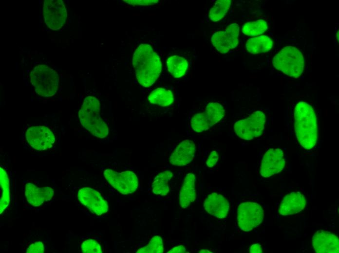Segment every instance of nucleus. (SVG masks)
Listing matches in <instances>:
<instances>
[{
	"instance_id": "obj_27",
	"label": "nucleus",
	"mask_w": 339,
	"mask_h": 253,
	"mask_svg": "<svg viewBox=\"0 0 339 253\" xmlns=\"http://www.w3.org/2000/svg\"><path fill=\"white\" fill-rule=\"evenodd\" d=\"M267 29V23L263 19L246 22L242 28V32L244 35L250 36L261 35L265 32Z\"/></svg>"
},
{
	"instance_id": "obj_2",
	"label": "nucleus",
	"mask_w": 339,
	"mask_h": 253,
	"mask_svg": "<svg viewBox=\"0 0 339 253\" xmlns=\"http://www.w3.org/2000/svg\"><path fill=\"white\" fill-rule=\"evenodd\" d=\"M297 139L305 149H312L318 137L317 118L312 107L305 102H299L294 113Z\"/></svg>"
},
{
	"instance_id": "obj_7",
	"label": "nucleus",
	"mask_w": 339,
	"mask_h": 253,
	"mask_svg": "<svg viewBox=\"0 0 339 253\" xmlns=\"http://www.w3.org/2000/svg\"><path fill=\"white\" fill-rule=\"evenodd\" d=\"M265 122V114L257 110L247 118L237 121L234 124V131L241 139L250 140L262 134Z\"/></svg>"
},
{
	"instance_id": "obj_8",
	"label": "nucleus",
	"mask_w": 339,
	"mask_h": 253,
	"mask_svg": "<svg viewBox=\"0 0 339 253\" xmlns=\"http://www.w3.org/2000/svg\"><path fill=\"white\" fill-rule=\"evenodd\" d=\"M223 106L218 103H208L203 112L195 114L191 120L192 129L200 133L208 130L219 122L225 115Z\"/></svg>"
},
{
	"instance_id": "obj_11",
	"label": "nucleus",
	"mask_w": 339,
	"mask_h": 253,
	"mask_svg": "<svg viewBox=\"0 0 339 253\" xmlns=\"http://www.w3.org/2000/svg\"><path fill=\"white\" fill-rule=\"evenodd\" d=\"M77 196L80 203L95 215L101 216L108 211L107 201L94 189L83 187L78 191Z\"/></svg>"
},
{
	"instance_id": "obj_22",
	"label": "nucleus",
	"mask_w": 339,
	"mask_h": 253,
	"mask_svg": "<svg viewBox=\"0 0 339 253\" xmlns=\"http://www.w3.org/2000/svg\"><path fill=\"white\" fill-rule=\"evenodd\" d=\"M172 176L173 173L170 170L159 173L152 183V192L161 196L167 195L170 191L169 181Z\"/></svg>"
},
{
	"instance_id": "obj_30",
	"label": "nucleus",
	"mask_w": 339,
	"mask_h": 253,
	"mask_svg": "<svg viewBox=\"0 0 339 253\" xmlns=\"http://www.w3.org/2000/svg\"><path fill=\"white\" fill-rule=\"evenodd\" d=\"M44 252V245L40 241L35 242L30 244L26 251L27 253H43Z\"/></svg>"
},
{
	"instance_id": "obj_21",
	"label": "nucleus",
	"mask_w": 339,
	"mask_h": 253,
	"mask_svg": "<svg viewBox=\"0 0 339 253\" xmlns=\"http://www.w3.org/2000/svg\"><path fill=\"white\" fill-rule=\"evenodd\" d=\"M273 47V41L266 35L249 38L246 43L247 51L252 54H258L270 51Z\"/></svg>"
},
{
	"instance_id": "obj_33",
	"label": "nucleus",
	"mask_w": 339,
	"mask_h": 253,
	"mask_svg": "<svg viewBox=\"0 0 339 253\" xmlns=\"http://www.w3.org/2000/svg\"><path fill=\"white\" fill-rule=\"evenodd\" d=\"M186 253L185 247L183 245H179L173 247L170 249L167 253Z\"/></svg>"
},
{
	"instance_id": "obj_9",
	"label": "nucleus",
	"mask_w": 339,
	"mask_h": 253,
	"mask_svg": "<svg viewBox=\"0 0 339 253\" xmlns=\"http://www.w3.org/2000/svg\"><path fill=\"white\" fill-rule=\"evenodd\" d=\"M103 174L107 181L121 194H132L138 188L137 177L131 171L118 172L107 169L104 171Z\"/></svg>"
},
{
	"instance_id": "obj_20",
	"label": "nucleus",
	"mask_w": 339,
	"mask_h": 253,
	"mask_svg": "<svg viewBox=\"0 0 339 253\" xmlns=\"http://www.w3.org/2000/svg\"><path fill=\"white\" fill-rule=\"evenodd\" d=\"M196 177L192 173L186 174L179 193V202L183 208H187L196 199Z\"/></svg>"
},
{
	"instance_id": "obj_19",
	"label": "nucleus",
	"mask_w": 339,
	"mask_h": 253,
	"mask_svg": "<svg viewBox=\"0 0 339 253\" xmlns=\"http://www.w3.org/2000/svg\"><path fill=\"white\" fill-rule=\"evenodd\" d=\"M305 205V196L299 192H293L283 197L278 212L282 216L293 215L302 211Z\"/></svg>"
},
{
	"instance_id": "obj_4",
	"label": "nucleus",
	"mask_w": 339,
	"mask_h": 253,
	"mask_svg": "<svg viewBox=\"0 0 339 253\" xmlns=\"http://www.w3.org/2000/svg\"><path fill=\"white\" fill-rule=\"evenodd\" d=\"M272 64L278 71L290 77L298 78L303 71L304 58L297 48L287 46L274 55Z\"/></svg>"
},
{
	"instance_id": "obj_3",
	"label": "nucleus",
	"mask_w": 339,
	"mask_h": 253,
	"mask_svg": "<svg viewBox=\"0 0 339 253\" xmlns=\"http://www.w3.org/2000/svg\"><path fill=\"white\" fill-rule=\"evenodd\" d=\"M78 114L81 125L93 135L104 138L108 135L109 129L101 117L100 104L96 98L86 97Z\"/></svg>"
},
{
	"instance_id": "obj_28",
	"label": "nucleus",
	"mask_w": 339,
	"mask_h": 253,
	"mask_svg": "<svg viewBox=\"0 0 339 253\" xmlns=\"http://www.w3.org/2000/svg\"><path fill=\"white\" fill-rule=\"evenodd\" d=\"M164 248L162 238L158 235L152 237L145 246L139 249L137 253H162Z\"/></svg>"
},
{
	"instance_id": "obj_13",
	"label": "nucleus",
	"mask_w": 339,
	"mask_h": 253,
	"mask_svg": "<svg viewBox=\"0 0 339 253\" xmlns=\"http://www.w3.org/2000/svg\"><path fill=\"white\" fill-rule=\"evenodd\" d=\"M25 136L30 146L39 151L50 149L55 142V137L52 131L42 126L29 127L26 131Z\"/></svg>"
},
{
	"instance_id": "obj_24",
	"label": "nucleus",
	"mask_w": 339,
	"mask_h": 253,
	"mask_svg": "<svg viewBox=\"0 0 339 253\" xmlns=\"http://www.w3.org/2000/svg\"><path fill=\"white\" fill-rule=\"evenodd\" d=\"M149 102L153 104L166 107L171 105L174 101L172 92L163 88L154 90L149 95Z\"/></svg>"
},
{
	"instance_id": "obj_32",
	"label": "nucleus",
	"mask_w": 339,
	"mask_h": 253,
	"mask_svg": "<svg viewBox=\"0 0 339 253\" xmlns=\"http://www.w3.org/2000/svg\"><path fill=\"white\" fill-rule=\"evenodd\" d=\"M219 160V155L216 151H212L209 154L207 162V165L208 167L214 166L217 163Z\"/></svg>"
},
{
	"instance_id": "obj_35",
	"label": "nucleus",
	"mask_w": 339,
	"mask_h": 253,
	"mask_svg": "<svg viewBox=\"0 0 339 253\" xmlns=\"http://www.w3.org/2000/svg\"><path fill=\"white\" fill-rule=\"evenodd\" d=\"M199 253H212V252H210V251H209L208 250H206V249L200 250Z\"/></svg>"
},
{
	"instance_id": "obj_18",
	"label": "nucleus",
	"mask_w": 339,
	"mask_h": 253,
	"mask_svg": "<svg viewBox=\"0 0 339 253\" xmlns=\"http://www.w3.org/2000/svg\"><path fill=\"white\" fill-rule=\"evenodd\" d=\"M24 194L29 204L38 207L50 200L54 196V191L48 186L41 187L28 182L25 186Z\"/></svg>"
},
{
	"instance_id": "obj_14",
	"label": "nucleus",
	"mask_w": 339,
	"mask_h": 253,
	"mask_svg": "<svg viewBox=\"0 0 339 253\" xmlns=\"http://www.w3.org/2000/svg\"><path fill=\"white\" fill-rule=\"evenodd\" d=\"M285 164L284 155L280 148H271L264 154L260 166V174L269 178L281 172Z\"/></svg>"
},
{
	"instance_id": "obj_5",
	"label": "nucleus",
	"mask_w": 339,
	"mask_h": 253,
	"mask_svg": "<svg viewBox=\"0 0 339 253\" xmlns=\"http://www.w3.org/2000/svg\"><path fill=\"white\" fill-rule=\"evenodd\" d=\"M30 82L38 94L50 97L57 91L59 76L54 69L41 64L36 66L31 72Z\"/></svg>"
},
{
	"instance_id": "obj_36",
	"label": "nucleus",
	"mask_w": 339,
	"mask_h": 253,
	"mask_svg": "<svg viewBox=\"0 0 339 253\" xmlns=\"http://www.w3.org/2000/svg\"><path fill=\"white\" fill-rule=\"evenodd\" d=\"M337 36L338 37V40H339V32L337 33Z\"/></svg>"
},
{
	"instance_id": "obj_15",
	"label": "nucleus",
	"mask_w": 339,
	"mask_h": 253,
	"mask_svg": "<svg viewBox=\"0 0 339 253\" xmlns=\"http://www.w3.org/2000/svg\"><path fill=\"white\" fill-rule=\"evenodd\" d=\"M313 248L318 253H338L339 240L338 237L333 233L319 230L313 235L312 239Z\"/></svg>"
},
{
	"instance_id": "obj_17",
	"label": "nucleus",
	"mask_w": 339,
	"mask_h": 253,
	"mask_svg": "<svg viewBox=\"0 0 339 253\" xmlns=\"http://www.w3.org/2000/svg\"><path fill=\"white\" fill-rule=\"evenodd\" d=\"M204 207L209 214L218 218L223 219L227 216L229 210V203L222 195L212 193L205 199Z\"/></svg>"
},
{
	"instance_id": "obj_16",
	"label": "nucleus",
	"mask_w": 339,
	"mask_h": 253,
	"mask_svg": "<svg viewBox=\"0 0 339 253\" xmlns=\"http://www.w3.org/2000/svg\"><path fill=\"white\" fill-rule=\"evenodd\" d=\"M196 151L194 142L190 140L182 141L170 156L169 162L173 165L182 166L190 163Z\"/></svg>"
},
{
	"instance_id": "obj_6",
	"label": "nucleus",
	"mask_w": 339,
	"mask_h": 253,
	"mask_svg": "<svg viewBox=\"0 0 339 253\" xmlns=\"http://www.w3.org/2000/svg\"><path fill=\"white\" fill-rule=\"evenodd\" d=\"M264 217V210L258 203L246 201L238 206L237 223L243 231L249 232L256 228L262 223Z\"/></svg>"
},
{
	"instance_id": "obj_34",
	"label": "nucleus",
	"mask_w": 339,
	"mask_h": 253,
	"mask_svg": "<svg viewBox=\"0 0 339 253\" xmlns=\"http://www.w3.org/2000/svg\"><path fill=\"white\" fill-rule=\"evenodd\" d=\"M250 253H261L263 252L261 245L259 244H254L252 245L249 249Z\"/></svg>"
},
{
	"instance_id": "obj_31",
	"label": "nucleus",
	"mask_w": 339,
	"mask_h": 253,
	"mask_svg": "<svg viewBox=\"0 0 339 253\" xmlns=\"http://www.w3.org/2000/svg\"><path fill=\"white\" fill-rule=\"evenodd\" d=\"M123 1L133 6H147L154 5L158 2V0H124Z\"/></svg>"
},
{
	"instance_id": "obj_26",
	"label": "nucleus",
	"mask_w": 339,
	"mask_h": 253,
	"mask_svg": "<svg viewBox=\"0 0 339 253\" xmlns=\"http://www.w3.org/2000/svg\"><path fill=\"white\" fill-rule=\"evenodd\" d=\"M231 3L230 0H218L209 12V18L213 22L222 19L228 12Z\"/></svg>"
},
{
	"instance_id": "obj_12",
	"label": "nucleus",
	"mask_w": 339,
	"mask_h": 253,
	"mask_svg": "<svg viewBox=\"0 0 339 253\" xmlns=\"http://www.w3.org/2000/svg\"><path fill=\"white\" fill-rule=\"evenodd\" d=\"M239 35V26L233 23L229 25L224 31L215 33L212 36L211 41L218 52L225 54L237 47Z\"/></svg>"
},
{
	"instance_id": "obj_10",
	"label": "nucleus",
	"mask_w": 339,
	"mask_h": 253,
	"mask_svg": "<svg viewBox=\"0 0 339 253\" xmlns=\"http://www.w3.org/2000/svg\"><path fill=\"white\" fill-rule=\"evenodd\" d=\"M43 14L46 25L53 30L61 28L67 17V9L62 0H44Z\"/></svg>"
},
{
	"instance_id": "obj_25",
	"label": "nucleus",
	"mask_w": 339,
	"mask_h": 253,
	"mask_svg": "<svg viewBox=\"0 0 339 253\" xmlns=\"http://www.w3.org/2000/svg\"><path fill=\"white\" fill-rule=\"evenodd\" d=\"M168 70L174 77H180L186 73L188 68V62L184 57L178 55L170 57L167 61Z\"/></svg>"
},
{
	"instance_id": "obj_23",
	"label": "nucleus",
	"mask_w": 339,
	"mask_h": 253,
	"mask_svg": "<svg viewBox=\"0 0 339 253\" xmlns=\"http://www.w3.org/2000/svg\"><path fill=\"white\" fill-rule=\"evenodd\" d=\"M0 214L1 215L9 206L10 201L9 179L6 171L0 168Z\"/></svg>"
},
{
	"instance_id": "obj_1",
	"label": "nucleus",
	"mask_w": 339,
	"mask_h": 253,
	"mask_svg": "<svg viewBox=\"0 0 339 253\" xmlns=\"http://www.w3.org/2000/svg\"><path fill=\"white\" fill-rule=\"evenodd\" d=\"M132 63L136 78L143 87L152 85L160 74L161 59L148 44L142 43L137 47L133 54Z\"/></svg>"
},
{
	"instance_id": "obj_29",
	"label": "nucleus",
	"mask_w": 339,
	"mask_h": 253,
	"mask_svg": "<svg viewBox=\"0 0 339 253\" xmlns=\"http://www.w3.org/2000/svg\"><path fill=\"white\" fill-rule=\"evenodd\" d=\"M81 252L83 253H102L101 246L99 242L92 238L83 241L81 245Z\"/></svg>"
}]
</instances>
